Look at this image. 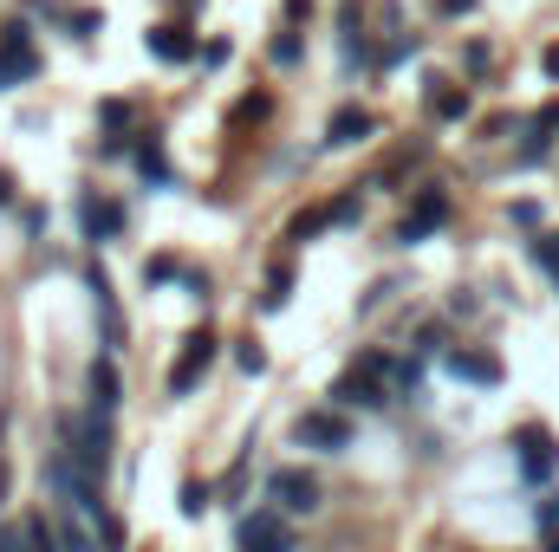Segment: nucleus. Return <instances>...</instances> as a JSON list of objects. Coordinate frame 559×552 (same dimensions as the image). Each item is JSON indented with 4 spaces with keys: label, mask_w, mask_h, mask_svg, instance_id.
Here are the masks:
<instances>
[{
    "label": "nucleus",
    "mask_w": 559,
    "mask_h": 552,
    "mask_svg": "<svg viewBox=\"0 0 559 552\" xmlns=\"http://www.w3.org/2000/svg\"><path fill=\"white\" fill-rule=\"evenodd\" d=\"M267 494H274L286 514H319V481H312L306 468H274Z\"/></svg>",
    "instance_id": "6"
},
{
    "label": "nucleus",
    "mask_w": 559,
    "mask_h": 552,
    "mask_svg": "<svg viewBox=\"0 0 559 552\" xmlns=\"http://www.w3.org/2000/svg\"><path fill=\"white\" fill-rule=\"evenodd\" d=\"M59 552H98V540L72 520V507H66V520H59Z\"/></svg>",
    "instance_id": "17"
},
{
    "label": "nucleus",
    "mask_w": 559,
    "mask_h": 552,
    "mask_svg": "<svg viewBox=\"0 0 559 552\" xmlns=\"http://www.w3.org/2000/svg\"><path fill=\"white\" fill-rule=\"evenodd\" d=\"M0 552H59V533H52L39 514H26V520L0 527Z\"/></svg>",
    "instance_id": "10"
},
{
    "label": "nucleus",
    "mask_w": 559,
    "mask_h": 552,
    "mask_svg": "<svg viewBox=\"0 0 559 552\" xmlns=\"http://www.w3.org/2000/svg\"><path fill=\"white\" fill-rule=\"evenodd\" d=\"M202 507H209V488H202V481H189V488H182V514H202Z\"/></svg>",
    "instance_id": "24"
},
{
    "label": "nucleus",
    "mask_w": 559,
    "mask_h": 552,
    "mask_svg": "<svg viewBox=\"0 0 559 552\" xmlns=\"http://www.w3.org/2000/svg\"><path fill=\"white\" fill-rule=\"evenodd\" d=\"M442 371L462 377V384H501V364L495 358H475V351H442Z\"/></svg>",
    "instance_id": "11"
},
{
    "label": "nucleus",
    "mask_w": 559,
    "mask_h": 552,
    "mask_svg": "<svg viewBox=\"0 0 559 552\" xmlns=\"http://www.w3.org/2000/svg\"><path fill=\"white\" fill-rule=\"evenodd\" d=\"M150 52L156 59H195V39L182 26H150Z\"/></svg>",
    "instance_id": "13"
},
{
    "label": "nucleus",
    "mask_w": 559,
    "mask_h": 552,
    "mask_svg": "<svg viewBox=\"0 0 559 552\" xmlns=\"http://www.w3.org/2000/svg\"><path fill=\"white\" fill-rule=\"evenodd\" d=\"M92 410H118V364H111V358H98V364H92Z\"/></svg>",
    "instance_id": "14"
},
{
    "label": "nucleus",
    "mask_w": 559,
    "mask_h": 552,
    "mask_svg": "<svg viewBox=\"0 0 559 552\" xmlns=\"http://www.w3.org/2000/svg\"><path fill=\"white\" fill-rule=\"evenodd\" d=\"M429 118H442V124H455L462 111H468V92H455V85H429Z\"/></svg>",
    "instance_id": "15"
},
{
    "label": "nucleus",
    "mask_w": 559,
    "mask_h": 552,
    "mask_svg": "<svg viewBox=\"0 0 559 552\" xmlns=\"http://www.w3.org/2000/svg\"><path fill=\"white\" fill-rule=\"evenodd\" d=\"M371 131H378L371 111H338V118H332V143H365Z\"/></svg>",
    "instance_id": "16"
},
{
    "label": "nucleus",
    "mask_w": 559,
    "mask_h": 552,
    "mask_svg": "<svg viewBox=\"0 0 559 552\" xmlns=\"http://www.w3.org/2000/svg\"><path fill=\"white\" fill-rule=\"evenodd\" d=\"M33 72H39V52H33V39H26V26L13 20L7 39H0V85H20V79H33Z\"/></svg>",
    "instance_id": "8"
},
{
    "label": "nucleus",
    "mask_w": 559,
    "mask_h": 552,
    "mask_svg": "<svg viewBox=\"0 0 559 552\" xmlns=\"http://www.w3.org/2000/svg\"><path fill=\"white\" fill-rule=\"evenodd\" d=\"M540 527H547V533H559V494H547V501H540Z\"/></svg>",
    "instance_id": "26"
},
{
    "label": "nucleus",
    "mask_w": 559,
    "mask_h": 552,
    "mask_svg": "<svg viewBox=\"0 0 559 552\" xmlns=\"http://www.w3.org/2000/svg\"><path fill=\"white\" fill-rule=\"evenodd\" d=\"M384 377H391V358H378V351H365L338 384H332V404H352V410H378L384 404Z\"/></svg>",
    "instance_id": "2"
},
{
    "label": "nucleus",
    "mask_w": 559,
    "mask_h": 552,
    "mask_svg": "<svg viewBox=\"0 0 559 552\" xmlns=\"http://www.w3.org/2000/svg\"><path fill=\"white\" fill-rule=\"evenodd\" d=\"M527 254H534V267H540V274H559V235H547V241H534Z\"/></svg>",
    "instance_id": "19"
},
{
    "label": "nucleus",
    "mask_w": 559,
    "mask_h": 552,
    "mask_svg": "<svg viewBox=\"0 0 559 552\" xmlns=\"http://www.w3.org/2000/svg\"><path fill=\"white\" fill-rule=\"evenodd\" d=\"M79 221H85V235H92V241H118V228H124V215H118L111 202H98V195H85V202H79Z\"/></svg>",
    "instance_id": "12"
},
{
    "label": "nucleus",
    "mask_w": 559,
    "mask_h": 552,
    "mask_svg": "<svg viewBox=\"0 0 559 552\" xmlns=\"http://www.w3.org/2000/svg\"><path fill=\"white\" fill-rule=\"evenodd\" d=\"M442 221H449V195H442V189H423L417 215H411V221H397V241H404V248H417L423 235H429V228H442Z\"/></svg>",
    "instance_id": "9"
},
{
    "label": "nucleus",
    "mask_w": 559,
    "mask_h": 552,
    "mask_svg": "<svg viewBox=\"0 0 559 552\" xmlns=\"http://www.w3.org/2000/svg\"><path fill=\"white\" fill-rule=\"evenodd\" d=\"M66 26H79V39H92V33H98V13H92V7H79V13H66Z\"/></svg>",
    "instance_id": "22"
},
{
    "label": "nucleus",
    "mask_w": 559,
    "mask_h": 552,
    "mask_svg": "<svg viewBox=\"0 0 559 552\" xmlns=\"http://www.w3.org/2000/svg\"><path fill=\"white\" fill-rule=\"evenodd\" d=\"M98 118H105V131H124V124H131V105H118V98H111Z\"/></svg>",
    "instance_id": "23"
},
{
    "label": "nucleus",
    "mask_w": 559,
    "mask_h": 552,
    "mask_svg": "<svg viewBox=\"0 0 559 552\" xmlns=\"http://www.w3.org/2000/svg\"><path fill=\"white\" fill-rule=\"evenodd\" d=\"M235 552H293V527L280 507H261V514H241L235 527Z\"/></svg>",
    "instance_id": "4"
},
{
    "label": "nucleus",
    "mask_w": 559,
    "mask_h": 552,
    "mask_svg": "<svg viewBox=\"0 0 559 552\" xmlns=\"http://www.w3.org/2000/svg\"><path fill=\"white\" fill-rule=\"evenodd\" d=\"M293 448H312V455H338V448H352V422L332 410H306L293 422Z\"/></svg>",
    "instance_id": "5"
},
{
    "label": "nucleus",
    "mask_w": 559,
    "mask_h": 552,
    "mask_svg": "<svg viewBox=\"0 0 559 552\" xmlns=\"http://www.w3.org/2000/svg\"><path fill=\"white\" fill-rule=\"evenodd\" d=\"M235 358H241V371H267V358H261V345H254V338H241V345H235Z\"/></svg>",
    "instance_id": "21"
},
{
    "label": "nucleus",
    "mask_w": 559,
    "mask_h": 552,
    "mask_svg": "<svg viewBox=\"0 0 559 552\" xmlns=\"http://www.w3.org/2000/svg\"><path fill=\"white\" fill-rule=\"evenodd\" d=\"M547 72L559 79V46H547Z\"/></svg>",
    "instance_id": "28"
},
{
    "label": "nucleus",
    "mask_w": 559,
    "mask_h": 552,
    "mask_svg": "<svg viewBox=\"0 0 559 552\" xmlns=\"http://www.w3.org/2000/svg\"><path fill=\"white\" fill-rule=\"evenodd\" d=\"M475 0H436V13H468Z\"/></svg>",
    "instance_id": "27"
},
{
    "label": "nucleus",
    "mask_w": 559,
    "mask_h": 552,
    "mask_svg": "<svg viewBox=\"0 0 559 552\" xmlns=\"http://www.w3.org/2000/svg\"><path fill=\"white\" fill-rule=\"evenodd\" d=\"M540 552H559V533H547V547H540Z\"/></svg>",
    "instance_id": "29"
},
{
    "label": "nucleus",
    "mask_w": 559,
    "mask_h": 552,
    "mask_svg": "<svg viewBox=\"0 0 559 552\" xmlns=\"http://www.w3.org/2000/svg\"><path fill=\"white\" fill-rule=\"evenodd\" d=\"M215 345H222V338H215L209 325L182 338V358L169 364V397H189V391H195V384L209 377V364H215Z\"/></svg>",
    "instance_id": "3"
},
{
    "label": "nucleus",
    "mask_w": 559,
    "mask_h": 552,
    "mask_svg": "<svg viewBox=\"0 0 559 552\" xmlns=\"http://www.w3.org/2000/svg\"><path fill=\"white\" fill-rule=\"evenodd\" d=\"M514 448H521V475H527V481H554L559 448H554V435H547V429H534V422H527V429L514 435Z\"/></svg>",
    "instance_id": "7"
},
{
    "label": "nucleus",
    "mask_w": 559,
    "mask_h": 552,
    "mask_svg": "<svg viewBox=\"0 0 559 552\" xmlns=\"http://www.w3.org/2000/svg\"><path fill=\"white\" fill-rule=\"evenodd\" d=\"M293 59H299V39H293V33H280V39H274V65H293Z\"/></svg>",
    "instance_id": "25"
},
{
    "label": "nucleus",
    "mask_w": 559,
    "mask_h": 552,
    "mask_svg": "<svg viewBox=\"0 0 559 552\" xmlns=\"http://www.w3.org/2000/svg\"><path fill=\"white\" fill-rule=\"evenodd\" d=\"M59 429H66V442H72V461L105 481V468H111V422H105V410L59 416Z\"/></svg>",
    "instance_id": "1"
},
{
    "label": "nucleus",
    "mask_w": 559,
    "mask_h": 552,
    "mask_svg": "<svg viewBox=\"0 0 559 552\" xmlns=\"http://www.w3.org/2000/svg\"><path fill=\"white\" fill-rule=\"evenodd\" d=\"M138 169L150 182H163V156H156V143H138Z\"/></svg>",
    "instance_id": "20"
},
{
    "label": "nucleus",
    "mask_w": 559,
    "mask_h": 552,
    "mask_svg": "<svg viewBox=\"0 0 559 552\" xmlns=\"http://www.w3.org/2000/svg\"><path fill=\"white\" fill-rule=\"evenodd\" d=\"M286 292H293V267H274L267 292H261V305H267V312H280V305H286Z\"/></svg>",
    "instance_id": "18"
}]
</instances>
